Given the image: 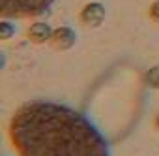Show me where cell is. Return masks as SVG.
I'll return each instance as SVG.
<instances>
[{"label":"cell","instance_id":"1","mask_svg":"<svg viewBox=\"0 0 159 156\" xmlns=\"http://www.w3.org/2000/svg\"><path fill=\"white\" fill-rule=\"evenodd\" d=\"M8 134L19 156H112L107 137L84 113L58 102L23 104Z\"/></svg>","mask_w":159,"mask_h":156},{"label":"cell","instance_id":"2","mask_svg":"<svg viewBox=\"0 0 159 156\" xmlns=\"http://www.w3.org/2000/svg\"><path fill=\"white\" fill-rule=\"evenodd\" d=\"M56 0H2L0 13L4 19H26L45 13Z\"/></svg>","mask_w":159,"mask_h":156},{"label":"cell","instance_id":"3","mask_svg":"<svg viewBox=\"0 0 159 156\" xmlns=\"http://www.w3.org/2000/svg\"><path fill=\"white\" fill-rule=\"evenodd\" d=\"M103 19H105V8L98 2L86 4L81 12V21L88 27H98V25H101Z\"/></svg>","mask_w":159,"mask_h":156},{"label":"cell","instance_id":"4","mask_svg":"<svg viewBox=\"0 0 159 156\" xmlns=\"http://www.w3.org/2000/svg\"><path fill=\"white\" fill-rule=\"evenodd\" d=\"M75 40H77L75 32L71 28H67V27H62V28L54 30L52 38H51V41H52V45L56 49H67V47H71L75 43Z\"/></svg>","mask_w":159,"mask_h":156},{"label":"cell","instance_id":"5","mask_svg":"<svg viewBox=\"0 0 159 156\" xmlns=\"http://www.w3.org/2000/svg\"><path fill=\"white\" fill-rule=\"evenodd\" d=\"M52 32H54V30H52L49 25H45V23H36V25L30 27L28 38H30L34 43H41V41L51 40V38H52Z\"/></svg>","mask_w":159,"mask_h":156},{"label":"cell","instance_id":"6","mask_svg":"<svg viewBox=\"0 0 159 156\" xmlns=\"http://www.w3.org/2000/svg\"><path fill=\"white\" fill-rule=\"evenodd\" d=\"M146 83H148L152 89H159V66L152 68V70L146 73Z\"/></svg>","mask_w":159,"mask_h":156},{"label":"cell","instance_id":"7","mask_svg":"<svg viewBox=\"0 0 159 156\" xmlns=\"http://www.w3.org/2000/svg\"><path fill=\"white\" fill-rule=\"evenodd\" d=\"M150 17H152V21L159 23V0H155V2L150 6Z\"/></svg>","mask_w":159,"mask_h":156}]
</instances>
